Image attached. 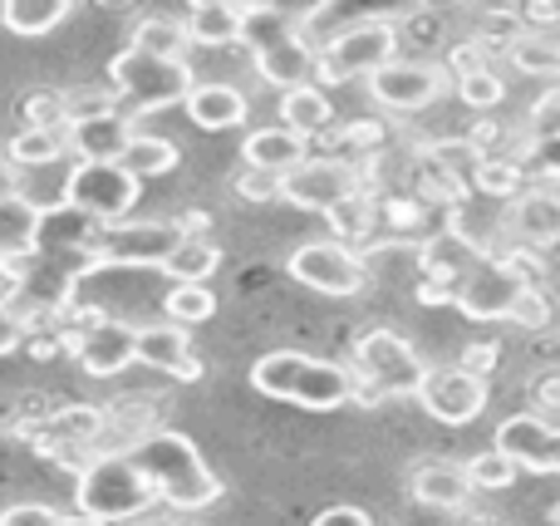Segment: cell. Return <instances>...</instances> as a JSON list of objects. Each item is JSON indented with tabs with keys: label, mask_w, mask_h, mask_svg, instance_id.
I'll use <instances>...</instances> for the list:
<instances>
[{
	"label": "cell",
	"mask_w": 560,
	"mask_h": 526,
	"mask_svg": "<svg viewBox=\"0 0 560 526\" xmlns=\"http://www.w3.org/2000/svg\"><path fill=\"white\" fill-rule=\"evenodd\" d=\"M252 389L266 399L295 404V409L335 413L354 404V374H349V364L319 360L305 350H271L252 364Z\"/></svg>",
	"instance_id": "cell-1"
},
{
	"label": "cell",
	"mask_w": 560,
	"mask_h": 526,
	"mask_svg": "<svg viewBox=\"0 0 560 526\" xmlns=\"http://www.w3.org/2000/svg\"><path fill=\"white\" fill-rule=\"evenodd\" d=\"M133 468L148 478V488L158 492V502H173L183 512H197V507H212L222 498V482L217 472L202 463V453L192 448V439L183 433H143V439L128 448Z\"/></svg>",
	"instance_id": "cell-2"
},
{
	"label": "cell",
	"mask_w": 560,
	"mask_h": 526,
	"mask_svg": "<svg viewBox=\"0 0 560 526\" xmlns=\"http://www.w3.org/2000/svg\"><path fill=\"white\" fill-rule=\"evenodd\" d=\"M153 502H158V492L148 488V478L133 468L128 453H98L94 463L79 468L74 507H79V517H89L94 526L133 522V517H143Z\"/></svg>",
	"instance_id": "cell-3"
},
{
	"label": "cell",
	"mask_w": 560,
	"mask_h": 526,
	"mask_svg": "<svg viewBox=\"0 0 560 526\" xmlns=\"http://www.w3.org/2000/svg\"><path fill=\"white\" fill-rule=\"evenodd\" d=\"M354 404H378V399H418L428 364L404 335L394 330H369L354 340Z\"/></svg>",
	"instance_id": "cell-4"
},
{
	"label": "cell",
	"mask_w": 560,
	"mask_h": 526,
	"mask_svg": "<svg viewBox=\"0 0 560 526\" xmlns=\"http://www.w3.org/2000/svg\"><path fill=\"white\" fill-rule=\"evenodd\" d=\"M398 59V30L394 20H359L339 30L325 49H315V89L319 84H349V79H374L384 65Z\"/></svg>",
	"instance_id": "cell-5"
},
{
	"label": "cell",
	"mask_w": 560,
	"mask_h": 526,
	"mask_svg": "<svg viewBox=\"0 0 560 526\" xmlns=\"http://www.w3.org/2000/svg\"><path fill=\"white\" fill-rule=\"evenodd\" d=\"M108 79H114V94L128 98L133 114H153V108H167V104H183L192 94V69L187 65H173V59H153L143 49H118L114 65H108Z\"/></svg>",
	"instance_id": "cell-6"
},
{
	"label": "cell",
	"mask_w": 560,
	"mask_h": 526,
	"mask_svg": "<svg viewBox=\"0 0 560 526\" xmlns=\"http://www.w3.org/2000/svg\"><path fill=\"white\" fill-rule=\"evenodd\" d=\"M138 187L143 183L118 163H74V173L65 177V207L84 212L98 226H118L133 212Z\"/></svg>",
	"instance_id": "cell-7"
},
{
	"label": "cell",
	"mask_w": 560,
	"mask_h": 526,
	"mask_svg": "<svg viewBox=\"0 0 560 526\" xmlns=\"http://www.w3.org/2000/svg\"><path fill=\"white\" fill-rule=\"evenodd\" d=\"M177 242H183L177 222H118L98 226L94 236H79L94 266H158V271L177 252Z\"/></svg>",
	"instance_id": "cell-8"
},
{
	"label": "cell",
	"mask_w": 560,
	"mask_h": 526,
	"mask_svg": "<svg viewBox=\"0 0 560 526\" xmlns=\"http://www.w3.org/2000/svg\"><path fill=\"white\" fill-rule=\"evenodd\" d=\"M290 276L319 295H359L369 285L364 256L354 246L335 242V236L329 242H305L300 252H290Z\"/></svg>",
	"instance_id": "cell-9"
},
{
	"label": "cell",
	"mask_w": 560,
	"mask_h": 526,
	"mask_svg": "<svg viewBox=\"0 0 560 526\" xmlns=\"http://www.w3.org/2000/svg\"><path fill=\"white\" fill-rule=\"evenodd\" d=\"M354 192H359V173L345 157H305L295 173L280 177V202H295L305 212H325V217Z\"/></svg>",
	"instance_id": "cell-10"
},
{
	"label": "cell",
	"mask_w": 560,
	"mask_h": 526,
	"mask_svg": "<svg viewBox=\"0 0 560 526\" xmlns=\"http://www.w3.org/2000/svg\"><path fill=\"white\" fill-rule=\"evenodd\" d=\"M532 285L536 281L516 276L512 266L487 261V266H472V271L463 276V285L453 291V305L467 315V320H512L516 301H522Z\"/></svg>",
	"instance_id": "cell-11"
},
{
	"label": "cell",
	"mask_w": 560,
	"mask_h": 526,
	"mask_svg": "<svg viewBox=\"0 0 560 526\" xmlns=\"http://www.w3.org/2000/svg\"><path fill=\"white\" fill-rule=\"evenodd\" d=\"M418 404H423L438 423L463 429V423H472L477 413L487 409V379H472V374L457 370V364H433V370L423 374V384H418Z\"/></svg>",
	"instance_id": "cell-12"
},
{
	"label": "cell",
	"mask_w": 560,
	"mask_h": 526,
	"mask_svg": "<svg viewBox=\"0 0 560 526\" xmlns=\"http://www.w3.org/2000/svg\"><path fill=\"white\" fill-rule=\"evenodd\" d=\"M497 453L516 463V472H536V478H556L560 472V423L541 413H512L497 429Z\"/></svg>",
	"instance_id": "cell-13"
},
{
	"label": "cell",
	"mask_w": 560,
	"mask_h": 526,
	"mask_svg": "<svg viewBox=\"0 0 560 526\" xmlns=\"http://www.w3.org/2000/svg\"><path fill=\"white\" fill-rule=\"evenodd\" d=\"M443 89H447V69L423 65V59H394V65H384L369 79L374 104L394 108V114H418V108H428Z\"/></svg>",
	"instance_id": "cell-14"
},
{
	"label": "cell",
	"mask_w": 560,
	"mask_h": 526,
	"mask_svg": "<svg viewBox=\"0 0 560 526\" xmlns=\"http://www.w3.org/2000/svg\"><path fill=\"white\" fill-rule=\"evenodd\" d=\"M74 354H79V364H84V374H94V379H114V374H124L128 364L138 360V325L108 320V315L94 311L89 330L74 340Z\"/></svg>",
	"instance_id": "cell-15"
},
{
	"label": "cell",
	"mask_w": 560,
	"mask_h": 526,
	"mask_svg": "<svg viewBox=\"0 0 560 526\" xmlns=\"http://www.w3.org/2000/svg\"><path fill=\"white\" fill-rule=\"evenodd\" d=\"M252 59H256V74L271 89H280V94H290V89H300V84H315V45H310V35H305V20H300V30L280 35L276 45L256 49Z\"/></svg>",
	"instance_id": "cell-16"
},
{
	"label": "cell",
	"mask_w": 560,
	"mask_h": 526,
	"mask_svg": "<svg viewBox=\"0 0 560 526\" xmlns=\"http://www.w3.org/2000/svg\"><path fill=\"white\" fill-rule=\"evenodd\" d=\"M128 143H133V114H124V108L69 124V148L79 153V163H118Z\"/></svg>",
	"instance_id": "cell-17"
},
{
	"label": "cell",
	"mask_w": 560,
	"mask_h": 526,
	"mask_svg": "<svg viewBox=\"0 0 560 526\" xmlns=\"http://www.w3.org/2000/svg\"><path fill=\"white\" fill-rule=\"evenodd\" d=\"M138 364H153V370L173 374V379L192 384L202 379V360L192 354V340H187L183 325H138Z\"/></svg>",
	"instance_id": "cell-18"
},
{
	"label": "cell",
	"mask_w": 560,
	"mask_h": 526,
	"mask_svg": "<svg viewBox=\"0 0 560 526\" xmlns=\"http://www.w3.org/2000/svg\"><path fill=\"white\" fill-rule=\"evenodd\" d=\"M408 492H413V502H423V507H433V512H457V507H467V498H472L477 488L463 463L428 458L408 472Z\"/></svg>",
	"instance_id": "cell-19"
},
{
	"label": "cell",
	"mask_w": 560,
	"mask_h": 526,
	"mask_svg": "<svg viewBox=\"0 0 560 526\" xmlns=\"http://www.w3.org/2000/svg\"><path fill=\"white\" fill-rule=\"evenodd\" d=\"M45 217H49V207L30 202V197L0 202V261H35Z\"/></svg>",
	"instance_id": "cell-20"
},
{
	"label": "cell",
	"mask_w": 560,
	"mask_h": 526,
	"mask_svg": "<svg viewBox=\"0 0 560 526\" xmlns=\"http://www.w3.org/2000/svg\"><path fill=\"white\" fill-rule=\"evenodd\" d=\"M242 157H246V167H256V173L285 177V173H295V167L310 157V143H305V138H295L290 128L276 124V128H256V133H246Z\"/></svg>",
	"instance_id": "cell-21"
},
{
	"label": "cell",
	"mask_w": 560,
	"mask_h": 526,
	"mask_svg": "<svg viewBox=\"0 0 560 526\" xmlns=\"http://www.w3.org/2000/svg\"><path fill=\"white\" fill-rule=\"evenodd\" d=\"M512 236L522 246H560V197L556 192H526L512 202V217H506Z\"/></svg>",
	"instance_id": "cell-22"
},
{
	"label": "cell",
	"mask_w": 560,
	"mask_h": 526,
	"mask_svg": "<svg viewBox=\"0 0 560 526\" xmlns=\"http://www.w3.org/2000/svg\"><path fill=\"white\" fill-rule=\"evenodd\" d=\"M187 118L207 133H222V128H242L246 124V94L236 84H192V94L183 98Z\"/></svg>",
	"instance_id": "cell-23"
},
{
	"label": "cell",
	"mask_w": 560,
	"mask_h": 526,
	"mask_svg": "<svg viewBox=\"0 0 560 526\" xmlns=\"http://www.w3.org/2000/svg\"><path fill=\"white\" fill-rule=\"evenodd\" d=\"M187 39L207 49H222V45H242V5H226V0H197L183 20Z\"/></svg>",
	"instance_id": "cell-24"
},
{
	"label": "cell",
	"mask_w": 560,
	"mask_h": 526,
	"mask_svg": "<svg viewBox=\"0 0 560 526\" xmlns=\"http://www.w3.org/2000/svg\"><path fill=\"white\" fill-rule=\"evenodd\" d=\"M280 118H285L280 128H290L295 138H305V143H310L315 133H325V128H329L335 108H329L325 89L300 84V89H290V94H280Z\"/></svg>",
	"instance_id": "cell-25"
},
{
	"label": "cell",
	"mask_w": 560,
	"mask_h": 526,
	"mask_svg": "<svg viewBox=\"0 0 560 526\" xmlns=\"http://www.w3.org/2000/svg\"><path fill=\"white\" fill-rule=\"evenodd\" d=\"M59 20H69V0H5L0 5V25L20 39L49 35Z\"/></svg>",
	"instance_id": "cell-26"
},
{
	"label": "cell",
	"mask_w": 560,
	"mask_h": 526,
	"mask_svg": "<svg viewBox=\"0 0 560 526\" xmlns=\"http://www.w3.org/2000/svg\"><path fill=\"white\" fill-rule=\"evenodd\" d=\"M217 266H222V252L207 236H183L177 252L163 261V276H173V285H207Z\"/></svg>",
	"instance_id": "cell-27"
},
{
	"label": "cell",
	"mask_w": 560,
	"mask_h": 526,
	"mask_svg": "<svg viewBox=\"0 0 560 526\" xmlns=\"http://www.w3.org/2000/svg\"><path fill=\"white\" fill-rule=\"evenodd\" d=\"M133 49H143V55H153V59H173V65H187V49H192V39H187L183 20L148 15V20H138V30H133Z\"/></svg>",
	"instance_id": "cell-28"
},
{
	"label": "cell",
	"mask_w": 560,
	"mask_h": 526,
	"mask_svg": "<svg viewBox=\"0 0 560 526\" xmlns=\"http://www.w3.org/2000/svg\"><path fill=\"white\" fill-rule=\"evenodd\" d=\"M183 163V153H177V143H167V138H153V133H133V143L124 148V157H118V167H128V173L143 183V177H163L173 173V167Z\"/></svg>",
	"instance_id": "cell-29"
},
{
	"label": "cell",
	"mask_w": 560,
	"mask_h": 526,
	"mask_svg": "<svg viewBox=\"0 0 560 526\" xmlns=\"http://www.w3.org/2000/svg\"><path fill=\"white\" fill-rule=\"evenodd\" d=\"M5 153L15 167H45L69 153V128H20Z\"/></svg>",
	"instance_id": "cell-30"
},
{
	"label": "cell",
	"mask_w": 560,
	"mask_h": 526,
	"mask_svg": "<svg viewBox=\"0 0 560 526\" xmlns=\"http://www.w3.org/2000/svg\"><path fill=\"white\" fill-rule=\"evenodd\" d=\"M290 30H300V15H290V10H280V5H242V45H252V55L256 49H266V45H276V39L290 35Z\"/></svg>",
	"instance_id": "cell-31"
},
{
	"label": "cell",
	"mask_w": 560,
	"mask_h": 526,
	"mask_svg": "<svg viewBox=\"0 0 560 526\" xmlns=\"http://www.w3.org/2000/svg\"><path fill=\"white\" fill-rule=\"evenodd\" d=\"M39 433L55 443H65V448H74V443H89L104 433V409H89V404H79V409H59L55 419L39 423Z\"/></svg>",
	"instance_id": "cell-32"
},
{
	"label": "cell",
	"mask_w": 560,
	"mask_h": 526,
	"mask_svg": "<svg viewBox=\"0 0 560 526\" xmlns=\"http://www.w3.org/2000/svg\"><path fill=\"white\" fill-rule=\"evenodd\" d=\"M163 315H173V325H202L217 315V295L212 285H173V291L163 295Z\"/></svg>",
	"instance_id": "cell-33"
},
{
	"label": "cell",
	"mask_w": 560,
	"mask_h": 526,
	"mask_svg": "<svg viewBox=\"0 0 560 526\" xmlns=\"http://www.w3.org/2000/svg\"><path fill=\"white\" fill-rule=\"evenodd\" d=\"M512 65L526 69L532 79H556L560 84V45L546 35H532V30H526V35L512 45Z\"/></svg>",
	"instance_id": "cell-34"
},
{
	"label": "cell",
	"mask_w": 560,
	"mask_h": 526,
	"mask_svg": "<svg viewBox=\"0 0 560 526\" xmlns=\"http://www.w3.org/2000/svg\"><path fill=\"white\" fill-rule=\"evenodd\" d=\"M329 226H335V242H345V246L369 242V232H374V202H369L364 192L345 197V202L329 212Z\"/></svg>",
	"instance_id": "cell-35"
},
{
	"label": "cell",
	"mask_w": 560,
	"mask_h": 526,
	"mask_svg": "<svg viewBox=\"0 0 560 526\" xmlns=\"http://www.w3.org/2000/svg\"><path fill=\"white\" fill-rule=\"evenodd\" d=\"M472 173H477V187H487V197H516L522 192V167L506 163V157L482 153Z\"/></svg>",
	"instance_id": "cell-36"
},
{
	"label": "cell",
	"mask_w": 560,
	"mask_h": 526,
	"mask_svg": "<svg viewBox=\"0 0 560 526\" xmlns=\"http://www.w3.org/2000/svg\"><path fill=\"white\" fill-rule=\"evenodd\" d=\"M467 468V478H472V488L482 492V488H492V492H502V488H512L516 482V463L506 458V453H477L472 463H463Z\"/></svg>",
	"instance_id": "cell-37"
},
{
	"label": "cell",
	"mask_w": 560,
	"mask_h": 526,
	"mask_svg": "<svg viewBox=\"0 0 560 526\" xmlns=\"http://www.w3.org/2000/svg\"><path fill=\"white\" fill-rule=\"evenodd\" d=\"M20 118H25V128H69L65 94H49V89H39V94H25V104H20Z\"/></svg>",
	"instance_id": "cell-38"
},
{
	"label": "cell",
	"mask_w": 560,
	"mask_h": 526,
	"mask_svg": "<svg viewBox=\"0 0 560 526\" xmlns=\"http://www.w3.org/2000/svg\"><path fill=\"white\" fill-rule=\"evenodd\" d=\"M457 94H463L467 108H497L506 98V84L492 74V69H482V74H467L457 79Z\"/></svg>",
	"instance_id": "cell-39"
},
{
	"label": "cell",
	"mask_w": 560,
	"mask_h": 526,
	"mask_svg": "<svg viewBox=\"0 0 560 526\" xmlns=\"http://www.w3.org/2000/svg\"><path fill=\"white\" fill-rule=\"evenodd\" d=\"M551 301H546V291L541 285H532V291L516 301V311H512V325H522V330H546L551 325Z\"/></svg>",
	"instance_id": "cell-40"
},
{
	"label": "cell",
	"mask_w": 560,
	"mask_h": 526,
	"mask_svg": "<svg viewBox=\"0 0 560 526\" xmlns=\"http://www.w3.org/2000/svg\"><path fill=\"white\" fill-rule=\"evenodd\" d=\"M482 35H487L482 45H506V49H512L516 39L526 35V20L516 15V10H492V15L482 20Z\"/></svg>",
	"instance_id": "cell-41"
},
{
	"label": "cell",
	"mask_w": 560,
	"mask_h": 526,
	"mask_svg": "<svg viewBox=\"0 0 560 526\" xmlns=\"http://www.w3.org/2000/svg\"><path fill=\"white\" fill-rule=\"evenodd\" d=\"M236 197H246V202H276L280 177L256 173V167H242V173H236Z\"/></svg>",
	"instance_id": "cell-42"
},
{
	"label": "cell",
	"mask_w": 560,
	"mask_h": 526,
	"mask_svg": "<svg viewBox=\"0 0 560 526\" xmlns=\"http://www.w3.org/2000/svg\"><path fill=\"white\" fill-rule=\"evenodd\" d=\"M65 517H59L55 507H39V502H15V507L0 512V526H59Z\"/></svg>",
	"instance_id": "cell-43"
},
{
	"label": "cell",
	"mask_w": 560,
	"mask_h": 526,
	"mask_svg": "<svg viewBox=\"0 0 560 526\" xmlns=\"http://www.w3.org/2000/svg\"><path fill=\"white\" fill-rule=\"evenodd\" d=\"M447 69H453L457 79L482 74V69H487V45H482V39H467L463 49H453V55H447Z\"/></svg>",
	"instance_id": "cell-44"
},
{
	"label": "cell",
	"mask_w": 560,
	"mask_h": 526,
	"mask_svg": "<svg viewBox=\"0 0 560 526\" xmlns=\"http://www.w3.org/2000/svg\"><path fill=\"white\" fill-rule=\"evenodd\" d=\"M497 354H502V350H497L492 340H487V344H467L463 360H457V370H467L472 379H487V374L497 370Z\"/></svg>",
	"instance_id": "cell-45"
},
{
	"label": "cell",
	"mask_w": 560,
	"mask_h": 526,
	"mask_svg": "<svg viewBox=\"0 0 560 526\" xmlns=\"http://www.w3.org/2000/svg\"><path fill=\"white\" fill-rule=\"evenodd\" d=\"M310 526H374L369 522V512H359V507H349V502H339V507H325Z\"/></svg>",
	"instance_id": "cell-46"
},
{
	"label": "cell",
	"mask_w": 560,
	"mask_h": 526,
	"mask_svg": "<svg viewBox=\"0 0 560 526\" xmlns=\"http://www.w3.org/2000/svg\"><path fill=\"white\" fill-rule=\"evenodd\" d=\"M25 325L15 320V315L5 311V305H0V354H10V350H20V344H25Z\"/></svg>",
	"instance_id": "cell-47"
},
{
	"label": "cell",
	"mask_w": 560,
	"mask_h": 526,
	"mask_svg": "<svg viewBox=\"0 0 560 526\" xmlns=\"http://www.w3.org/2000/svg\"><path fill=\"white\" fill-rule=\"evenodd\" d=\"M10 197H25L20 192V167L10 157H0V202H10Z\"/></svg>",
	"instance_id": "cell-48"
},
{
	"label": "cell",
	"mask_w": 560,
	"mask_h": 526,
	"mask_svg": "<svg viewBox=\"0 0 560 526\" xmlns=\"http://www.w3.org/2000/svg\"><path fill=\"white\" fill-rule=\"evenodd\" d=\"M536 389H541V404H546V409H560V374H546Z\"/></svg>",
	"instance_id": "cell-49"
},
{
	"label": "cell",
	"mask_w": 560,
	"mask_h": 526,
	"mask_svg": "<svg viewBox=\"0 0 560 526\" xmlns=\"http://www.w3.org/2000/svg\"><path fill=\"white\" fill-rule=\"evenodd\" d=\"M59 526H94V522H89V517H79V512H74V517H65Z\"/></svg>",
	"instance_id": "cell-50"
},
{
	"label": "cell",
	"mask_w": 560,
	"mask_h": 526,
	"mask_svg": "<svg viewBox=\"0 0 560 526\" xmlns=\"http://www.w3.org/2000/svg\"><path fill=\"white\" fill-rule=\"evenodd\" d=\"M551 517H556V522H560V507H556V512H551Z\"/></svg>",
	"instance_id": "cell-51"
}]
</instances>
